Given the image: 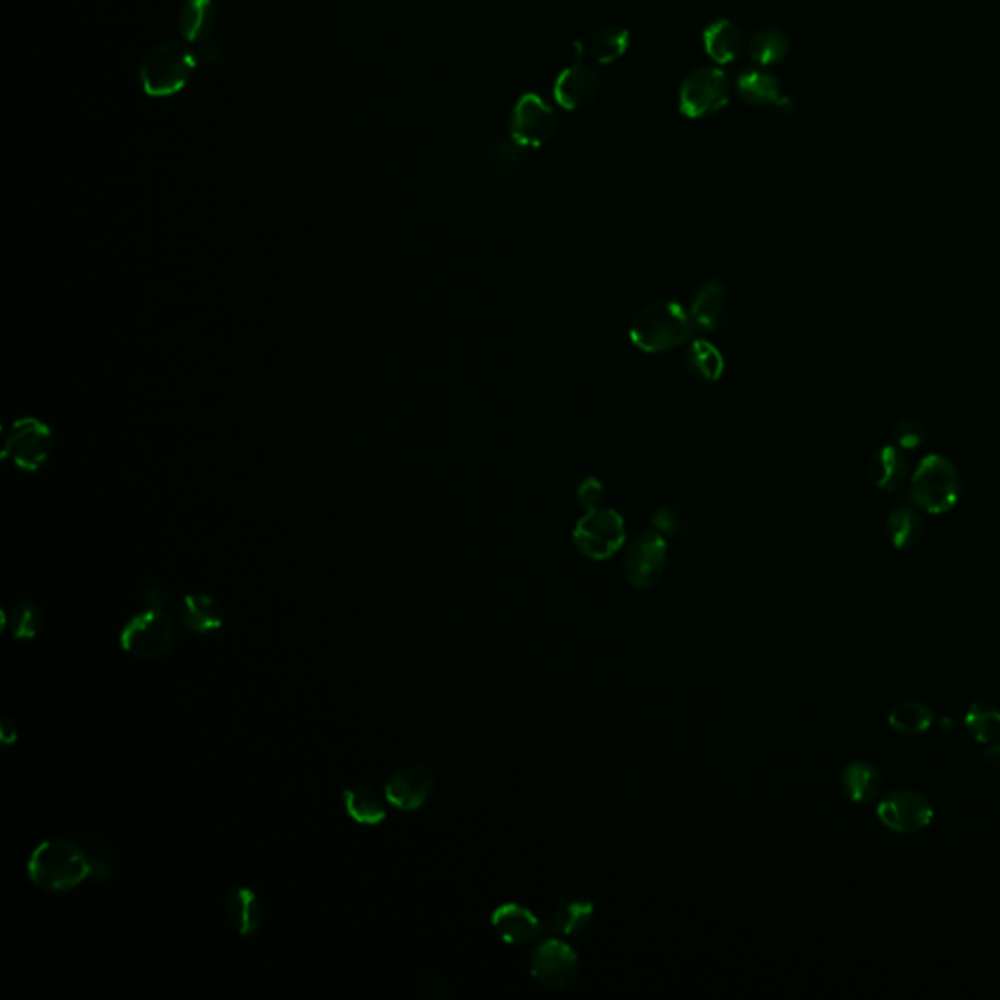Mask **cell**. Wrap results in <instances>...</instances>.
<instances>
[{
  "instance_id": "6da1fadb",
  "label": "cell",
  "mask_w": 1000,
  "mask_h": 1000,
  "mask_svg": "<svg viewBox=\"0 0 1000 1000\" xmlns=\"http://www.w3.org/2000/svg\"><path fill=\"white\" fill-rule=\"evenodd\" d=\"M694 333L691 313L673 300H656L643 305L631 317V345L645 354L671 352L688 343Z\"/></svg>"
},
{
  "instance_id": "7a4b0ae2",
  "label": "cell",
  "mask_w": 1000,
  "mask_h": 1000,
  "mask_svg": "<svg viewBox=\"0 0 1000 1000\" xmlns=\"http://www.w3.org/2000/svg\"><path fill=\"white\" fill-rule=\"evenodd\" d=\"M28 878L44 891H69L93 878L90 852L67 838L37 845L28 860Z\"/></svg>"
},
{
  "instance_id": "3957f363",
  "label": "cell",
  "mask_w": 1000,
  "mask_h": 1000,
  "mask_svg": "<svg viewBox=\"0 0 1000 1000\" xmlns=\"http://www.w3.org/2000/svg\"><path fill=\"white\" fill-rule=\"evenodd\" d=\"M961 491L964 483L954 461L938 454L921 459L913 477L909 479L913 507L928 514L949 512L956 507Z\"/></svg>"
},
{
  "instance_id": "277c9868",
  "label": "cell",
  "mask_w": 1000,
  "mask_h": 1000,
  "mask_svg": "<svg viewBox=\"0 0 1000 1000\" xmlns=\"http://www.w3.org/2000/svg\"><path fill=\"white\" fill-rule=\"evenodd\" d=\"M196 55L178 42L155 45L141 61L139 83L151 98H166L181 93L196 69Z\"/></svg>"
},
{
  "instance_id": "5b68a950",
  "label": "cell",
  "mask_w": 1000,
  "mask_h": 1000,
  "mask_svg": "<svg viewBox=\"0 0 1000 1000\" xmlns=\"http://www.w3.org/2000/svg\"><path fill=\"white\" fill-rule=\"evenodd\" d=\"M53 452L55 432L50 424L35 416L17 419L2 431L0 456L24 474H37L40 469H44L50 464Z\"/></svg>"
},
{
  "instance_id": "8992f818",
  "label": "cell",
  "mask_w": 1000,
  "mask_h": 1000,
  "mask_svg": "<svg viewBox=\"0 0 1000 1000\" xmlns=\"http://www.w3.org/2000/svg\"><path fill=\"white\" fill-rule=\"evenodd\" d=\"M176 643L173 616L164 608H145L135 613L120 633V645L130 655L153 661L166 655Z\"/></svg>"
},
{
  "instance_id": "52a82bcc",
  "label": "cell",
  "mask_w": 1000,
  "mask_h": 1000,
  "mask_svg": "<svg viewBox=\"0 0 1000 1000\" xmlns=\"http://www.w3.org/2000/svg\"><path fill=\"white\" fill-rule=\"evenodd\" d=\"M573 542L588 559H610L626 544V522L613 509H588L573 528Z\"/></svg>"
},
{
  "instance_id": "ba28073f",
  "label": "cell",
  "mask_w": 1000,
  "mask_h": 1000,
  "mask_svg": "<svg viewBox=\"0 0 1000 1000\" xmlns=\"http://www.w3.org/2000/svg\"><path fill=\"white\" fill-rule=\"evenodd\" d=\"M731 80L724 70L702 67L684 78L681 87V112L699 120L717 113L729 104Z\"/></svg>"
},
{
  "instance_id": "9c48e42d",
  "label": "cell",
  "mask_w": 1000,
  "mask_h": 1000,
  "mask_svg": "<svg viewBox=\"0 0 1000 1000\" xmlns=\"http://www.w3.org/2000/svg\"><path fill=\"white\" fill-rule=\"evenodd\" d=\"M669 559V544L656 530H648L633 537L623 557V573L631 587L648 590L663 577Z\"/></svg>"
},
{
  "instance_id": "30bf717a",
  "label": "cell",
  "mask_w": 1000,
  "mask_h": 1000,
  "mask_svg": "<svg viewBox=\"0 0 1000 1000\" xmlns=\"http://www.w3.org/2000/svg\"><path fill=\"white\" fill-rule=\"evenodd\" d=\"M881 823L899 835H914L931 825L934 807L931 800L914 787H898L878 803Z\"/></svg>"
},
{
  "instance_id": "8fae6325",
  "label": "cell",
  "mask_w": 1000,
  "mask_h": 1000,
  "mask_svg": "<svg viewBox=\"0 0 1000 1000\" xmlns=\"http://www.w3.org/2000/svg\"><path fill=\"white\" fill-rule=\"evenodd\" d=\"M530 971L537 983L550 991H565L580 974V959L575 948L559 938L544 941L532 954Z\"/></svg>"
},
{
  "instance_id": "7c38bea8",
  "label": "cell",
  "mask_w": 1000,
  "mask_h": 1000,
  "mask_svg": "<svg viewBox=\"0 0 1000 1000\" xmlns=\"http://www.w3.org/2000/svg\"><path fill=\"white\" fill-rule=\"evenodd\" d=\"M557 130V116L552 106L537 95H524L518 100L510 118V135L528 149L542 148Z\"/></svg>"
},
{
  "instance_id": "4fadbf2b",
  "label": "cell",
  "mask_w": 1000,
  "mask_h": 1000,
  "mask_svg": "<svg viewBox=\"0 0 1000 1000\" xmlns=\"http://www.w3.org/2000/svg\"><path fill=\"white\" fill-rule=\"evenodd\" d=\"M434 790V772L424 764H409L399 768L385 782V802L395 809L416 811L428 802Z\"/></svg>"
},
{
  "instance_id": "5bb4252c",
  "label": "cell",
  "mask_w": 1000,
  "mask_h": 1000,
  "mask_svg": "<svg viewBox=\"0 0 1000 1000\" xmlns=\"http://www.w3.org/2000/svg\"><path fill=\"white\" fill-rule=\"evenodd\" d=\"M600 77L593 67L577 63L569 65L555 80V98L565 110H583L600 95Z\"/></svg>"
},
{
  "instance_id": "9a60e30c",
  "label": "cell",
  "mask_w": 1000,
  "mask_h": 1000,
  "mask_svg": "<svg viewBox=\"0 0 1000 1000\" xmlns=\"http://www.w3.org/2000/svg\"><path fill=\"white\" fill-rule=\"evenodd\" d=\"M491 926L500 941L509 946H526L542 932L540 919L530 909L518 903L497 906V911L491 914Z\"/></svg>"
},
{
  "instance_id": "2e32d148",
  "label": "cell",
  "mask_w": 1000,
  "mask_h": 1000,
  "mask_svg": "<svg viewBox=\"0 0 1000 1000\" xmlns=\"http://www.w3.org/2000/svg\"><path fill=\"white\" fill-rule=\"evenodd\" d=\"M868 477L881 492H898L909 483V459L905 449L895 444H885L871 454L868 461Z\"/></svg>"
},
{
  "instance_id": "e0dca14e",
  "label": "cell",
  "mask_w": 1000,
  "mask_h": 1000,
  "mask_svg": "<svg viewBox=\"0 0 1000 1000\" xmlns=\"http://www.w3.org/2000/svg\"><path fill=\"white\" fill-rule=\"evenodd\" d=\"M688 313L694 333H716L727 315V287L724 282L714 278L699 285Z\"/></svg>"
},
{
  "instance_id": "ac0fdd59",
  "label": "cell",
  "mask_w": 1000,
  "mask_h": 1000,
  "mask_svg": "<svg viewBox=\"0 0 1000 1000\" xmlns=\"http://www.w3.org/2000/svg\"><path fill=\"white\" fill-rule=\"evenodd\" d=\"M176 616L186 630L198 633V635H206V633L224 628V606L207 593H192V595L184 596L176 606Z\"/></svg>"
},
{
  "instance_id": "d6986e66",
  "label": "cell",
  "mask_w": 1000,
  "mask_h": 1000,
  "mask_svg": "<svg viewBox=\"0 0 1000 1000\" xmlns=\"http://www.w3.org/2000/svg\"><path fill=\"white\" fill-rule=\"evenodd\" d=\"M843 792L846 797L858 805L878 802L883 792V776L880 768L868 760H852L843 770Z\"/></svg>"
},
{
  "instance_id": "ffe728a7",
  "label": "cell",
  "mask_w": 1000,
  "mask_h": 1000,
  "mask_svg": "<svg viewBox=\"0 0 1000 1000\" xmlns=\"http://www.w3.org/2000/svg\"><path fill=\"white\" fill-rule=\"evenodd\" d=\"M225 914L239 936H252L262 928L264 909L250 888H237L225 899Z\"/></svg>"
},
{
  "instance_id": "44dd1931",
  "label": "cell",
  "mask_w": 1000,
  "mask_h": 1000,
  "mask_svg": "<svg viewBox=\"0 0 1000 1000\" xmlns=\"http://www.w3.org/2000/svg\"><path fill=\"white\" fill-rule=\"evenodd\" d=\"M684 368L692 380L704 383V385H711L724 378V354L711 340L696 338V340H692V345L684 354Z\"/></svg>"
},
{
  "instance_id": "7402d4cb",
  "label": "cell",
  "mask_w": 1000,
  "mask_h": 1000,
  "mask_svg": "<svg viewBox=\"0 0 1000 1000\" xmlns=\"http://www.w3.org/2000/svg\"><path fill=\"white\" fill-rule=\"evenodd\" d=\"M704 47L707 57L717 65H727L741 57L744 52V34L733 20H717L704 32Z\"/></svg>"
},
{
  "instance_id": "603a6c76",
  "label": "cell",
  "mask_w": 1000,
  "mask_h": 1000,
  "mask_svg": "<svg viewBox=\"0 0 1000 1000\" xmlns=\"http://www.w3.org/2000/svg\"><path fill=\"white\" fill-rule=\"evenodd\" d=\"M346 815L358 825L378 827L388 819V807L370 785H354L343 792Z\"/></svg>"
},
{
  "instance_id": "cb8c5ba5",
  "label": "cell",
  "mask_w": 1000,
  "mask_h": 1000,
  "mask_svg": "<svg viewBox=\"0 0 1000 1000\" xmlns=\"http://www.w3.org/2000/svg\"><path fill=\"white\" fill-rule=\"evenodd\" d=\"M217 24L214 0H186L178 17V30L188 44H204Z\"/></svg>"
},
{
  "instance_id": "d4e9b609",
  "label": "cell",
  "mask_w": 1000,
  "mask_h": 1000,
  "mask_svg": "<svg viewBox=\"0 0 1000 1000\" xmlns=\"http://www.w3.org/2000/svg\"><path fill=\"white\" fill-rule=\"evenodd\" d=\"M737 93L744 102L757 108L772 106L782 100V87L774 75L767 70H744L737 78Z\"/></svg>"
},
{
  "instance_id": "484cf974",
  "label": "cell",
  "mask_w": 1000,
  "mask_h": 1000,
  "mask_svg": "<svg viewBox=\"0 0 1000 1000\" xmlns=\"http://www.w3.org/2000/svg\"><path fill=\"white\" fill-rule=\"evenodd\" d=\"M888 537L898 550H911L923 540V517L916 507H899L888 518Z\"/></svg>"
},
{
  "instance_id": "4316f807",
  "label": "cell",
  "mask_w": 1000,
  "mask_h": 1000,
  "mask_svg": "<svg viewBox=\"0 0 1000 1000\" xmlns=\"http://www.w3.org/2000/svg\"><path fill=\"white\" fill-rule=\"evenodd\" d=\"M44 610L34 600H20L2 612V630H9L12 638H37V633L44 630Z\"/></svg>"
},
{
  "instance_id": "83f0119b",
  "label": "cell",
  "mask_w": 1000,
  "mask_h": 1000,
  "mask_svg": "<svg viewBox=\"0 0 1000 1000\" xmlns=\"http://www.w3.org/2000/svg\"><path fill=\"white\" fill-rule=\"evenodd\" d=\"M595 919V905L587 899H569L552 914V928L561 936H577L587 931Z\"/></svg>"
},
{
  "instance_id": "f1b7e54d",
  "label": "cell",
  "mask_w": 1000,
  "mask_h": 1000,
  "mask_svg": "<svg viewBox=\"0 0 1000 1000\" xmlns=\"http://www.w3.org/2000/svg\"><path fill=\"white\" fill-rule=\"evenodd\" d=\"M934 714L921 699H905L891 709L889 725L898 733L921 735L931 729Z\"/></svg>"
},
{
  "instance_id": "f546056e",
  "label": "cell",
  "mask_w": 1000,
  "mask_h": 1000,
  "mask_svg": "<svg viewBox=\"0 0 1000 1000\" xmlns=\"http://www.w3.org/2000/svg\"><path fill=\"white\" fill-rule=\"evenodd\" d=\"M787 53H790V40L782 30L764 28L750 37V59L759 65H764V67L776 65L787 57Z\"/></svg>"
},
{
  "instance_id": "4dcf8cb0",
  "label": "cell",
  "mask_w": 1000,
  "mask_h": 1000,
  "mask_svg": "<svg viewBox=\"0 0 1000 1000\" xmlns=\"http://www.w3.org/2000/svg\"><path fill=\"white\" fill-rule=\"evenodd\" d=\"M966 727L977 742H983V744L1000 742L999 707L987 704V702H975L967 709Z\"/></svg>"
},
{
  "instance_id": "1f68e13d",
  "label": "cell",
  "mask_w": 1000,
  "mask_h": 1000,
  "mask_svg": "<svg viewBox=\"0 0 1000 1000\" xmlns=\"http://www.w3.org/2000/svg\"><path fill=\"white\" fill-rule=\"evenodd\" d=\"M530 151L532 149H528L526 145H522L518 139L510 135V138L500 139L492 145L489 156H487V163L492 173L509 176V174L517 173L518 169L526 163Z\"/></svg>"
},
{
  "instance_id": "d6a6232c",
  "label": "cell",
  "mask_w": 1000,
  "mask_h": 1000,
  "mask_svg": "<svg viewBox=\"0 0 1000 1000\" xmlns=\"http://www.w3.org/2000/svg\"><path fill=\"white\" fill-rule=\"evenodd\" d=\"M630 30L623 26H606L595 35L590 44L593 59L600 65H610L623 57L630 47Z\"/></svg>"
},
{
  "instance_id": "836d02e7",
  "label": "cell",
  "mask_w": 1000,
  "mask_h": 1000,
  "mask_svg": "<svg viewBox=\"0 0 1000 1000\" xmlns=\"http://www.w3.org/2000/svg\"><path fill=\"white\" fill-rule=\"evenodd\" d=\"M653 526H655L656 532H661L663 535L676 537V535H682L686 532L688 520H686V514L678 507L666 502V504L659 507L653 512Z\"/></svg>"
},
{
  "instance_id": "e575fe53",
  "label": "cell",
  "mask_w": 1000,
  "mask_h": 1000,
  "mask_svg": "<svg viewBox=\"0 0 1000 1000\" xmlns=\"http://www.w3.org/2000/svg\"><path fill=\"white\" fill-rule=\"evenodd\" d=\"M895 446L903 449L919 448L926 441V426L916 419H905L893 431Z\"/></svg>"
},
{
  "instance_id": "d590c367",
  "label": "cell",
  "mask_w": 1000,
  "mask_h": 1000,
  "mask_svg": "<svg viewBox=\"0 0 1000 1000\" xmlns=\"http://www.w3.org/2000/svg\"><path fill=\"white\" fill-rule=\"evenodd\" d=\"M602 491L604 489L600 481H596L595 477H588V479H585V481L580 483V487H578V502H580L583 507H587V510L596 509V507L600 504V500H602Z\"/></svg>"
},
{
  "instance_id": "8d00e7d4",
  "label": "cell",
  "mask_w": 1000,
  "mask_h": 1000,
  "mask_svg": "<svg viewBox=\"0 0 1000 1000\" xmlns=\"http://www.w3.org/2000/svg\"><path fill=\"white\" fill-rule=\"evenodd\" d=\"M88 852H90V862H93V878H90V881L102 883V881L110 880L112 862H110L108 854L100 850V848H88Z\"/></svg>"
},
{
  "instance_id": "74e56055",
  "label": "cell",
  "mask_w": 1000,
  "mask_h": 1000,
  "mask_svg": "<svg viewBox=\"0 0 1000 1000\" xmlns=\"http://www.w3.org/2000/svg\"><path fill=\"white\" fill-rule=\"evenodd\" d=\"M139 600L143 604V608H166L169 595H166V590H164L163 587H159V585H148V587L141 588Z\"/></svg>"
},
{
  "instance_id": "f35d334b",
  "label": "cell",
  "mask_w": 1000,
  "mask_h": 1000,
  "mask_svg": "<svg viewBox=\"0 0 1000 1000\" xmlns=\"http://www.w3.org/2000/svg\"><path fill=\"white\" fill-rule=\"evenodd\" d=\"M0 739L4 744H12L18 739V727L10 717L2 716L0 719Z\"/></svg>"
},
{
  "instance_id": "ab89813d",
  "label": "cell",
  "mask_w": 1000,
  "mask_h": 1000,
  "mask_svg": "<svg viewBox=\"0 0 1000 1000\" xmlns=\"http://www.w3.org/2000/svg\"><path fill=\"white\" fill-rule=\"evenodd\" d=\"M565 53H567V59L570 61L569 65L583 63V53H585V50H583V45H580V42H577V40L567 45Z\"/></svg>"
},
{
  "instance_id": "60d3db41",
  "label": "cell",
  "mask_w": 1000,
  "mask_h": 1000,
  "mask_svg": "<svg viewBox=\"0 0 1000 1000\" xmlns=\"http://www.w3.org/2000/svg\"><path fill=\"white\" fill-rule=\"evenodd\" d=\"M985 760H987L991 767H1000V742L989 744V747L985 749Z\"/></svg>"
}]
</instances>
